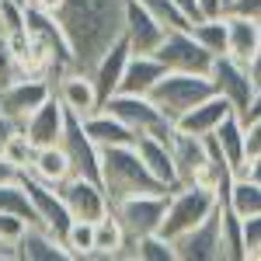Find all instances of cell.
Wrapping results in <instances>:
<instances>
[{"instance_id": "cell-1", "label": "cell", "mask_w": 261, "mask_h": 261, "mask_svg": "<svg viewBox=\"0 0 261 261\" xmlns=\"http://www.w3.org/2000/svg\"><path fill=\"white\" fill-rule=\"evenodd\" d=\"M125 0H63L53 18L63 24L77 70H91V63L122 35Z\"/></svg>"}, {"instance_id": "cell-2", "label": "cell", "mask_w": 261, "mask_h": 261, "mask_svg": "<svg viewBox=\"0 0 261 261\" xmlns=\"http://www.w3.org/2000/svg\"><path fill=\"white\" fill-rule=\"evenodd\" d=\"M101 185H105L112 202L136 195V192H167V188H161V181L146 171L136 146H105L101 150Z\"/></svg>"}, {"instance_id": "cell-3", "label": "cell", "mask_w": 261, "mask_h": 261, "mask_svg": "<svg viewBox=\"0 0 261 261\" xmlns=\"http://www.w3.org/2000/svg\"><path fill=\"white\" fill-rule=\"evenodd\" d=\"M220 205V195L213 185H178L167 195V213H164L161 233L167 241H178L192 226H199L205 216H213Z\"/></svg>"}, {"instance_id": "cell-4", "label": "cell", "mask_w": 261, "mask_h": 261, "mask_svg": "<svg viewBox=\"0 0 261 261\" xmlns=\"http://www.w3.org/2000/svg\"><path fill=\"white\" fill-rule=\"evenodd\" d=\"M213 94V81L205 73H185V70H167L161 81L153 84L150 101L164 112V119H181L188 108H195L202 98Z\"/></svg>"}, {"instance_id": "cell-5", "label": "cell", "mask_w": 261, "mask_h": 261, "mask_svg": "<svg viewBox=\"0 0 261 261\" xmlns=\"http://www.w3.org/2000/svg\"><path fill=\"white\" fill-rule=\"evenodd\" d=\"M101 108L112 112L115 119H122L129 129H136L140 136L150 133V136L171 140V133H174V122L164 119V112L150 101V94H125V91H115L112 98H105Z\"/></svg>"}, {"instance_id": "cell-6", "label": "cell", "mask_w": 261, "mask_h": 261, "mask_svg": "<svg viewBox=\"0 0 261 261\" xmlns=\"http://www.w3.org/2000/svg\"><path fill=\"white\" fill-rule=\"evenodd\" d=\"M167 195L171 192H136V195H125V199L112 202V213L119 216L125 237H143V233H157L167 213Z\"/></svg>"}, {"instance_id": "cell-7", "label": "cell", "mask_w": 261, "mask_h": 261, "mask_svg": "<svg viewBox=\"0 0 261 261\" xmlns=\"http://www.w3.org/2000/svg\"><path fill=\"white\" fill-rule=\"evenodd\" d=\"M171 153H174V167H178V185H220L230 174H220L209 153H205V143L202 136H188V133H171Z\"/></svg>"}, {"instance_id": "cell-8", "label": "cell", "mask_w": 261, "mask_h": 261, "mask_svg": "<svg viewBox=\"0 0 261 261\" xmlns=\"http://www.w3.org/2000/svg\"><path fill=\"white\" fill-rule=\"evenodd\" d=\"M153 56H157L167 70L205 73V77H209V70H213V60H216V56L188 32V28H167V35H164V42L157 45Z\"/></svg>"}, {"instance_id": "cell-9", "label": "cell", "mask_w": 261, "mask_h": 261, "mask_svg": "<svg viewBox=\"0 0 261 261\" xmlns=\"http://www.w3.org/2000/svg\"><path fill=\"white\" fill-rule=\"evenodd\" d=\"M53 94H56V87L49 77H18L7 87H0V115L11 119L14 125H24V119Z\"/></svg>"}, {"instance_id": "cell-10", "label": "cell", "mask_w": 261, "mask_h": 261, "mask_svg": "<svg viewBox=\"0 0 261 261\" xmlns=\"http://www.w3.org/2000/svg\"><path fill=\"white\" fill-rule=\"evenodd\" d=\"M21 185H24V192H28V199H32V209H35V220H39V226H45L49 233H56L63 241V233H66V226L73 223V216H70V209H66V202H63L60 188H53V185H45V181H39L35 174H18Z\"/></svg>"}, {"instance_id": "cell-11", "label": "cell", "mask_w": 261, "mask_h": 261, "mask_svg": "<svg viewBox=\"0 0 261 261\" xmlns=\"http://www.w3.org/2000/svg\"><path fill=\"white\" fill-rule=\"evenodd\" d=\"M209 81H213V91L216 94H223V98L233 105L237 115L247 108V101H251L254 87H258L251 66L247 63H237L233 56H216L213 60V70H209Z\"/></svg>"}, {"instance_id": "cell-12", "label": "cell", "mask_w": 261, "mask_h": 261, "mask_svg": "<svg viewBox=\"0 0 261 261\" xmlns=\"http://www.w3.org/2000/svg\"><path fill=\"white\" fill-rule=\"evenodd\" d=\"M60 195H63V202H66V209H70L73 220L98 223L112 209V199H108L105 185L94 178H84V174H70L60 185Z\"/></svg>"}, {"instance_id": "cell-13", "label": "cell", "mask_w": 261, "mask_h": 261, "mask_svg": "<svg viewBox=\"0 0 261 261\" xmlns=\"http://www.w3.org/2000/svg\"><path fill=\"white\" fill-rule=\"evenodd\" d=\"M60 146L66 150V157H70L73 174H84V178L101 181V146L87 136L84 122L77 119V115H70V112H66V129H63Z\"/></svg>"}, {"instance_id": "cell-14", "label": "cell", "mask_w": 261, "mask_h": 261, "mask_svg": "<svg viewBox=\"0 0 261 261\" xmlns=\"http://www.w3.org/2000/svg\"><path fill=\"white\" fill-rule=\"evenodd\" d=\"M164 35H167V28L143 7L140 0H125V11H122V39L129 42L133 53L153 56L157 45L164 42Z\"/></svg>"}, {"instance_id": "cell-15", "label": "cell", "mask_w": 261, "mask_h": 261, "mask_svg": "<svg viewBox=\"0 0 261 261\" xmlns=\"http://www.w3.org/2000/svg\"><path fill=\"white\" fill-rule=\"evenodd\" d=\"M178 261H223V237H220V205L213 216H205L199 226L181 233L174 241Z\"/></svg>"}, {"instance_id": "cell-16", "label": "cell", "mask_w": 261, "mask_h": 261, "mask_svg": "<svg viewBox=\"0 0 261 261\" xmlns=\"http://www.w3.org/2000/svg\"><path fill=\"white\" fill-rule=\"evenodd\" d=\"M53 87H56V98L63 101V108L70 115H77V119H87V115H94L101 108V94L87 70H66V73L56 77Z\"/></svg>"}, {"instance_id": "cell-17", "label": "cell", "mask_w": 261, "mask_h": 261, "mask_svg": "<svg viewBox=\"0 0 261 261\" xmlns=\"http://www.w3.org/2000/svg\"><path fill=\"white\" fill-rule=\"evenodd\" d=\"M129 56H133V49H129V42L115 39L105 53H101L98 60L91 63V81H94V87H98V94H101V105H105V98H112L115 91H119V84H122V73H125V63H129Z\"/></svg>"}, {"instance_id": "cell-18", "label": "cell", "mask_w": 261, "mask_h": 261, "mask_svg": "<svg viewBox=\"0 0 261 261\" xmlns=\"http://www.w3.org/2000/svg\"><path fill=\"white\" fill-rule=\"evenodd\" d=\"M24 136L35 143V150L39 146H56L63 140V129H66V108H63V101L53 94V98L39 105L28 119H24Z\"/></svg>"}, {"instance_id": "cell-19", "label": "cell", "mask_w": 261, "mask_h": 261, "mask_svg": "<svg viewBox=\"0 0 261 261\" xmlns=\"http://www.w3.org/2000/svg\"><path fill=\"white\" fill-rule=\"evenodd\" d=\"M233 112V105L223 98V94H209V98H202L195 108H188L181 119H174V129L178 133H188V136H209V133H216V125H220L226 115Z\"/></svg>"}, {"instance_id": "cell-20", "label": "cell", "mask_w": 261, "mask_h": 261, "mask_svg": "<svg viewBox=\"0 0 261 261\" xmlns=\"http://www.w3.org/2000/svg\"><path fill=\"white\" fill-rule=\"evenodd\" d=\"M136 153H140V161L146 164V171L161 181V188H167V192L178 188V167H174L171 140H161V136L143 133L140 140H136Z\"/></svg>"}, {"instance_id": "cell-21", "label": "cell", "mask_w": 261, "mask_h": 261, "mask_svg": "<svg viewBox=\"0 0 261 261\" xmlns=\"http://www.w3.org/2000/svg\"><path fill=\"white\" fill-rule=\"evenodd\" d=\"M223 18H226V56H233L237 63H247L251 66L254 53H258L261 21L233 14V11H223Z\"/></svg>"}, {"instance_id": "cell-22", "label": "cell", "mask_w": 261, "mask_h": 261, "mask_svg": "<svg viewBox=\"0 0 261 261\" xmlns=\"http://www.w3.org/2000/svg\"><path fill=\"white\" fill-rule=\"evenodd\" d=\"M216 143H220L223 157H226V164H230V171L233 174H244L247 171V125H244V119L237 115V112H230L226 119L216 125Z\"/></svg>"}, {"instance_id": "cell-23", "label": "cell", "mask_w": 261, "mask_h": 261, "mask_svg": "<svg viewBox=\"0 0 261 261\" xmlns=\"http://www.w3.org/2000/svg\"><path fill=\"white\" fill-rule=\"evenodd\" d=\"M84 122V129H87V136L98 143L101 150L105 146H136V140H140V133L136 129H129L122 119H115L112 112H105V108H98L94 115H87Z\"/></svg>"}, {"instance_id": "cell-24", "label": "cell", "mask_w": 261, "mask_h": 261, "mask_svg": "<svg viewBox=\"0 0 261 261\" xmlns=\"http://www.w3.org/2000/svg\"><path fill=\"white\" fill-rule=\"evenodd\" d=\"M164 73H167V66H164L157 56L133 53L129 63H125V73H122L119 91H125V94H150V91H153V84L161 81Z\"/></svg>"}, {"instance_id": "cell-25", "label": "cell", "mask_w": 261, "mask_h": 261, "mask_svg": "<svg viewBox=\"0 0 261 261\" xmlns=\"http://www.w3.org/2000/svg\"><path fill=\"white\" fill-rule=\"evenodd\" d=\"M18 254L24 261H73L66 244L56 233H49L45 226H28L24 230V237L18 241Z\"/></svg>"}, {"instance_id": "cell-26", "label": "cell", "mask_w": 261, "mask_h": 261, "mask_svg": "<svg viewBox=\"0 0 261 261\" xmlns=\"http://www.w3.org/2000/svg\"><path fill=\"white\" fill-rule=\"evenodd\" d=\"M28 174H35L39 181L53 185V188H60L63 181L73 174V167H70V157H66V150H63L60 143H56V146H39V150H35Z\"/></svg>"}, {"instance_id": "cell-27", "label": "cell", "mask_w": 261, "mask_h": 261, "mask_svg": "<svg viewBox=\"0 0 261 261\" xmlns=\"http://www.w3.org/2000/svg\"><path fill=\"white\" fill-rule=\"evenodd\" d=\"M226 205L247 220V216H258L261 213V181H254L251 174H233V185L226 192Z\"/></svg>"}, {"instance_id": "cell-28", "label": "cell", "mask_w": 261, "mask_h": 261, "mask_svg": "<svg viewBox=\"0 0 261 261\" xmlns=\"http://www.w3.org/2000/svg\"><path fill=\"white\" fill-rule=\"evenodd\" d=\"M220 237H223V261H247L241 216L226 202H220Z\"/></svg>"}, {"instance_id": "cell-29", "label": "cell", "mask_w": 261, "mask_h": 261, "mask_svg": "<svg viewBox=\"0 0 261 261\" xmlns=\"http://www.w3.org/2000/svg\"><path fill=\"white\" fill-rule=\"evenodd\" d=\"M0 213H18V216H24L32 226H39V220H35V209H32V199H28V192H24L21 178L0 181Z\"/></svg>"}, {"instance_id": "cell-30", "label": "cell", "mask_w": 261, "mask_h": 261, "mask_svg": "<svg viewBox=\"0 0 261 261\" xmlns=\"http://www.w3.org/2000/svg\"><path fill=\"white\" fill-rule=\"evenodd\" d=\"M188 32H192L213 56H226V18H223V14H213V18L195 21Z\"/></svg>"}, {"instance_id": "cell-31", "label": "cell", "mask_w": 261, "mask_h": 261, "mask_svg": "<svg viewBox=\"0 0 261 261\" xmlns=\"http://www.w3.org/2000/svg\"><path fill=\"white\" fill-rule=\"evenodd\" d=\"M63 244L73 254V261H91V254H94V223L73 220L63 233Z\"/></svg>"}, {"instance_id": "cell-32", "label": "cell", "mask_w": 261, "mask_h": 261, "mask_svg": "<svg viewBox=\"0 0 261 261\" xmlns=\"http://www.w3.org/2000/svg\"><path fill=\"white\" fill-rule=\"evenodd\" d=\"M136 261H178L174 241H167L161 230L136 237Z\"/></svg>"}, {"instance_id": "cell-33", "label": "cell", "mask_w": 261, "mask_h": 261, "mask_svg": "<svg viewBox=\"0 0 261 261\" xmlns=\"http://www.w3.org/2000/svg\"><path fill=\"white\" fill-rule=\"evenodd\" d=\"M0 157H4L7 164H14L21 174H24V171L32 167V157H35V143L28 140V136H24V129L18 125V129H14V133L7 136L4 150H0Z\"/></svg>"}, {"instance_id": "cell-34", "label": "cell", "mask_w": 261, "mask_h": 261, "mask_svg": "<svg viewBox=\"0 0 261 261\" xmlns=\"http://www.w3.org/2000/svg\"><path fill=\"white\" fill-rule=\"evenodd\" d=\"M140 4L157 21H161L164 28H192V24H188V18L178 11V4H174V0H140Z\"/></svg>"}, {"instance_id": "cell-35", "label": "cell", "mask_w": 261, "mask_h": 261, "mask_svg": "<svg viewBox=\"0 0 261 261\" xmlns=\"http://www.w3.org/2000/svg\"><path fill=\"white\" fill-rule=\"evenodd\" d=\"M24 18H28V7H24V4H14V0H0V39L24 32Z\"/></svg>"}, {"instance_id": "cell-36", "label": "cell", "mask_w": 261, "mask_h": 261, "mask_svg": "<svg viewBox=\"0 0 261 261\" xmlns=\"http://www.w3.org/2000/svg\"><path fill=\"white\" fill-rule=\"evenodd\" d=\"M28 226H32V223L24 220V216H18V213H0V237H4V241L18 244Z\"/></svg>"}, {"instance_id": "cell-37", "label": "cell", "mask_w": 261, "mask_h": 261, "mask_svg": "<svg viewBox=\"0 0 261 261\" xmlns=\"http://www.w3.org/2000/svg\"><path fill=\"white\" fill-rule=\"evenodd\" d=\"M241 226H244V247H247V258H258V251H261V213H258V216L241 220Z\"/></svg>"}, {"instance_id": "cell-38", "label": "cell", "mask_w": 261, "mask_h": 261, "mask_svg": "<svg viewBox=\"0 0 261 261\" xmlns=\"http://www.w3.org/2000/svg\"><path fill=\"white\" fill-rule=\"evenodd\" d=\"M18 77H24L18 70V60H14V53H11V45L0 39V87H7L11 81H18Z\"/></svg>"}, {"instance_id": "cell-39", "label": "cell", "mask_w": 261, "mask_h": 261, "mask_svg": "<svg viewBox=\"0 0 261 261\" xmlns=\"http://www.w3.org/2000/svg\"><path fill=\"white\" fill-rule=\"evenodd\" d=\"M244 125H247V161H251L254 153H261V119H251Z\"/></svg>"}, {"instance_id": "cell-40", "label": "cell", "mask_w": 261, "mask_h": 261, "mask_svg": "<svg viewBox=\"0 0 261 261\" xmlns=\"http://www.w3.org/2000/svg\"><path fill=\"white\" fill-rule=\"evenodd\" d=\"M226 11H233V14H244V18H254L261 21V0H233Z\"/></svg>"}, {"instance_id": "cell-41", "label": "cell", "mask_w": 261, "mask_h": 261, "mask_svg": "<svg viewBox=\"0 0 261 261\" xmlns=\"http://www.w3.org/2000/svg\"><path fill=\"white\" fill-rule=\"evenodd\" d=\"M174 4H178V11H181V14L188 18V24H195V21L205 18V11H202V4H199V0H174Z\"/></svg>"}, {"instance_id": "cell-42", "label": "cell", "mask_w": 261, "mask_h": 261, "mask_svg": "<svg viewBox=\"0 0 261 261\" xmlns=\"http://www.w3.org/2000/svg\"><path fill=\"white\" fill-rule=\"evenodd\" d=\"M241 119H244V122L261 119V81H258V87H254V94H251V101H247V108L241 112Z\"/></svg>"}, {"instance_id": "cell-43", "label": "cell", "mask_w": 261, "mask_h": 261, "mask_svg": "<svg viewBox=\"0 0 261 261\" xmlns=\"http://www.w3.org/2000/svg\"><path fill=\"white\" fill-rule=\"evenodd\" d=\"M18 244H11V241H4L0 237V261H18Z\"/></svg>"}, {"instance_id": "cell-44", "label": "cell", "mask_w": 261, "mask_h": 261, "mask_svg": "<svg viewBox=\"0 0 261 261\" xmlns=\"http://www.w3.org/2000/svg\"><path fill=\"white\" fill-rule=\"evenodd\" d=\"M202 11H205V18H213V14H223L226 7H223V0H199Z\"/></svg>"}, {"instance_id": "cell-45", "label": "cell", "mask_w": 261, "mask_h": 261, "mask_svg": "<svg viewBox=\"0 0 261 261\" xmlns=\"http://www.w3.org/2000/svg\"><path fill=\"white\" fill-rule=\"evenodd\" d=\"M18 174H21V171L14 167V164H7L4 157H0V181H14Z\"/></svg>"}, {"instance_id": "cell-46", "label": "cell", "mask_w": 261, "mask_h": 261, "mask_svg": "<svg viewBox=\"0 0 261 261\" xmlns=\"http://www.w3.org/2000/svg\"><path fill=\"white\" fill-rule=\"evenodd\" d=\"M14 129H18L14 122H11V119H4V115H0V150H4V143H7V136H11Z\"/></svg>"}, {"instance_id": "cell-47", "label": "cell", "mask_w": 261, "mask_h": 261, "mask_svg": "<svg viewBox=\"0 0 261 261\" xmlns=\"http://www.w3.org/2000/svg\"><path fill=\"white\" fill-rule=\"evenodd\" d=\"M244 174H251L254 181H261V153H254V157L247 161V171H244Z\"/></svg>"}, {"instance_id": "cell-48", "label": "cell", "mask_w": 261, "mask_h": 261, "mask_svg": "<svg viewBox=\"0 0 261 261\" xmlns=\"http://www.w3.org/2000/svg\"><path fill=\"white\" fill-rule=\"evenodd\" d=\"M251 73H254V81H261V35H258V53L251 60Z\"/></svg>"}, {"instance_id": "cell-49", "label": "cell", "mask_w": 261, "mask_h": 261, "mask_svg": "<svg viewBox=\"0 0 261 261\" xmlns=\"http://www.w3.org/2000/svg\"><path fill=\"white\" fill-rule=\"evenodd\" d=\"M14 4H24V7H28V4H32V0H14Z\"/></svg>"}, {"instance_id": "cell-50", "label": "cell", "mask_w": 261, "mask_h": 261, "mask_svg": "<svg viewBox=\"0 0 261 261\" xmlns=\"http://www.w3.org/2000/svg\"><path fill=\"white\" fill-rule=\"evenodd\" d=\"M230 4H233V0H223V7H230Z\"/></svg>"}, {"instance_id": "cell-51", "label": "cell", "mask_w": 261, "mask_h": 261, "mask_svg": "<svg viewBox=\"0 0 261 261\" xmlns=\"http://www.w3.org/2000/svg\"><path fill=\"white\" fill-rule=\"evenodd\" d=\"M254 261H261V251H258V258H254Z\"/></svg>"}]
</instances>
